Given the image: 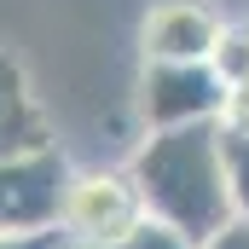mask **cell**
<instances>
[{
    "label": "cell",
    "mask_w": 249,
    "mask_h": 249,
    "mask_svg": "<svg viewBox=\"0 0 249 249\" xmlns=\"http://www.w3.org/2000/svg\"><path fill=\"white\" fill-rule=\"evenodd\" d=\"M127 174H133L139 197H145V214L162 220L168 232H180L186 244H203L226 220H238L226 162H220V122L145 133Z\"/></svg>",
    "instance_id": "cell-1"
},
{
    "label": "cell",
    "mask_w": 249,
    "mask_h": 249,
    "mask_svg": "<svg viewBox=\"0 0 249 249\" xmlns=\"http://www.w3.org/2000/svg\"><path fill=\"white\" fill-rule=\"evenodd\" d=\"M145 197L127 168H70L58 209V238L64 244H116L133 226H145Z\"/></svg>",
    "instance_id": "cell-2"
},
{
    "label": "cell",
    "mask_w": 249,
    "mask_h": 249,
    "mask_svg": "<svg viewBox=\"0 0 249 249\" xmlns=\"http://www.w3.org/2000/svg\"><path fill=\"white\" fill-rule=\"evenodd\" d=\"M64 186H70V162H64L58 145L29 151V157H6L0 162V232L6 238L58 232Z\"/></svg>",
    "instance_id": "cell-3"
},
{
    "label": "cell",
    "mask_w": 249,
    "mask_h": 249,
    "mask_svg": "<svg viewBox=\"0 0 249 249\" xmlns=\"http://www.w3.org/2000/svg\"><path fill=\"white\" fill-rule=\"evenodd\" d=\"M220 99H226V81L214 64H145V75H139L145 133L220 122Z\"/></svg>",
    "instance_id": "cell-4"
},
{
    "label": "cell",
    "mask_w": 249,
    "mask_h": 249,
    "mask_svg": "<svg viewBox=\"0 0 249 249\" xmlns=\"http://www.w3.org/2000/svg\"><path fill=\"white\" fill-rule=\"evenodd\" d=\"M226 35V18L214 0H157L139 23L145 64H209Z\"/></svg>",
    "instance_id": "cell-5"
},
{
    "label": "cell",
    "mask_w": 249,
    "mask_h": 249,
    "mask_svg": "<svg viewBox=\"0 0 249 249\" xmlns=\"http://www.w3.org/2000/svg\"><path fill=\"white\" fill-rule=\"evenodd\" d=\"M53 145V122L35 99V81L18 53L0 47V162L6 157H29V151H47Z\"/></svg>",
    "instance_id": "cell-6"
},
{
    "label": "cell",
    "mask_w": 249,
    "mask_h": 249,
    "mask_svg": "<svg viewBox=\"0 0 249 249\" xmlns=\"http://www.w3.org/2000/svg\"><path fill=\"white\" fill-rule=\"evenodd\" d=\"M220 162H226L232 209H238V220H249V133H226L220 127Z\"/></svg>",
    "instance_id": "cell-7"
},
{
    "label": "cell",
    "mask_w": 249,
    "mask_h": 249,
    "mask_svg": "<svg viewBox=\"0 0 249 249\" xmlns=\"http://www.w3.org/2000/svg\"><path fill=\"white\" fill-rule=\"evenodd\" d=\"M214 70H220V81L232 87V81H249V23H226V35H220V47H214Z\"/></svg>",
    "instance_id": "cell-8"
},
{
    "label": "cell",
    "mask_w": 249,
    "mask_h": 249,
    "mask_svg": "<svg viewBox=\"0 0 249 249\" xmlns=\"http://www.w3.org/2000/svg\"><path fill=\"white\" fill-rule=\"evenodd\" d=\"M58 249H191L180 232H168L162 220H145V226H133L127 238H116V244H64L58 238Z\"/></svg>",
    "instance_id": "cell-9"
},
{
    "label": "cell",
    "mask_w": 249,
    "mask_h": 249,
    "mask_svg": "<svg viewBox=\"0 0 249 249\" xmlns=\"http://www.w3.org/2000/svg\"><path fill=\"white\" fill-rule=\"evenodd\" d=\"M220 127L226 133H249V81H232L220 99Z\"/></svg>",
    "instance_id": "cell-10"
},
{
    "label": "cell",
    "mask_w": 249,
    "mask_h": 249,
    "mask_svg": "<svg viewBox=\"0 0 249 249\" xmlns=\"http://www.w3.org/2000/svg\"><path fill=\"white\" fill-rule=\"evenodd\" d=\"M191 249H249V220H226L214 238H203V244H191Z\"/></svg>",
    "instance_id": "cell-11"
},
{
    "label": "cell",
    "mask_w": 249,
    "mask_h": 249,
    "mask_svg": "<svg viewBox=\"0 0 249 249\" xmlns=\"http://www.w3.org/2000/svg\"><path fill=\"white\" fill-rule=\"evenodd\" d=\"M0 249H58V232H47V238H6L0 232Z\"/></svg>",
    "instance_id": "cell-12"
}]
</instances>
